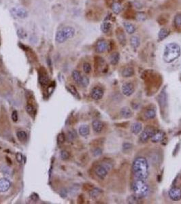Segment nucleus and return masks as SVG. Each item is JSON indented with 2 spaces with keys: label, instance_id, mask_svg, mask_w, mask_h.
<instances>
[{
  "label": "nucleus",
  "instance_id": "f257e3e1",
  "mask_svg": "<svg viewBox=\"0 0 181 204\" xmlns=\"http://www.w3.org/2000/svg\"><path fill=\"white\" fill-rule=\"evenodd\" d=\"M132 170L136 179L146 181L149 174V166L147 160L142 157H137L133 162Z\"/></svg>",
  "mask_w": 181,
  "mask_h": 204
},
{
  "label": "nucleus",
  "instance_id": "f03ea898",
  "mask_svg": "<svg viewBox=\"0 0 181 204\" xmlns=\"http://www.w3.org/2000/svg\"><path fill=\"white\" fill-rule=\"evenodd\" d=\"M181 49L180 46L176 43L172 42L167 44L165 47L163 59L165 62L170 63L180 56Z\"/></svg>",
  "mask_w": 181,
  "mask_h": 204
},
{
  "label": "nucleus",
  "instance_id": "7ed1b4c3",
  "mask_svg": "<svg viewBox=\"0 0 181 204\" xmlns=\"http://www.w3.org/2000/svg\"><path fill=\"white\" fill-rule=\"evenodd\" d=\"M132 189L134 195L140 199L147 196L149 193V187L148 184L146 183L145 180L140 179H136L134 180L132 183Z\"/></svg>",
  "mask_w": 181,
  "mask_h": 204
},
{
  "label": "nucleus",
  "instance_id": "20e7f679",
  "mask_svg": "<svg viewBox=\"0 0 181 204\" xmlns=\"http://www.w3.org/2000/svg\"><path fill=\"white\" fill-rule=\"evenodd\" d=\"M75 35V29L74 27L67 26L59 30L55 35V40L58 44H63L68 39L72 38Z\"/></svg>",
  "mask_w": 181,
  "mask_h": 204
},
{
  "label": "nucleus",
  "instance_id": "39448f33",
  "mask_svg": "<svg viewBox=\"0 0 181 204\" xmlns=\"http://www.w3.org/2000/svg\"><path fill=\"white\" fill-rule=\"evenodd\" d=\"M156 129L153 127L148 126L144 129L140 135V140L142 142H146L155 133Z\"/></svg>",
  "mask_w": 181,
  "mask_h": 204
},
{
  "label": "nucleus",
  "instance_id": "423d86ee",
  "mask_svg": "<svg viewBox=\"0 0 181 204\" xmlns=\"http://www.w3.org/2000/svg\"><path fill=\"white\" fill-rule=\"evenodd\" d=\"M10 12L14 17L19 19H23L28 17V12L23 8H13L11 9Z\"/></svg>",
  "mask_w": 181,
  "mask_h": 204
},
{
  "label": "nucleus",
  "instance_id": "0eeeda50",
  "mask_svg": "<svg viewBox=\"0 0 181 204\" xmlns=\"http://www.w3.org/2000/svg\"><path fill=\"white\" fill-rule=\"evenodd\" d=\"M170 198L174 201L181 199V189L178 187H173L170 189L168 192Z\"/></svg>",
  "mask_w": 181,
  "mask_h": 204
},
{
  "label": "nucleus",
  "instance_id": "6e6552de",
  "mask_svg": "<svg viewBox=\"0 0 181 204\" xmlns=\"http://www.w3.org/2000/svg\"><path fill=\"white\" fill-rule=\"evenodd\" d=\"M134 91H135L134 86L131 82H125L122 86V93L125 96H131L134 93Z\"/></svg>",
  "mask_w": 181,
  "mask_h": 204
},
{
  "label": "nucleus",
  "instance_id": "1a4fd4ad",
  "mask_svg": "<svg viewBox=\"0 0 181 204\" xmlns=\"http://www.w3.org/2000/svg\"><path fill=\"white\" fill-rule=\"evenodd\" d=\"M95 173L101 179H104L108 174V169L103 165H99L95 168Z\"/></svg>",
  "mask_w": 181,
  "mask_h": 204
},
{
  "label": "nucleus",
  "instance_id": "9d476101",
  "mask_svg": "<svg viewBox=\"0 0 181 204\" xmlns=\"http://www.w3.org/2000/svg\"><path fill=\"white\" fill-rule=\"evenodd\" d=\"M104 95V91L100 87H94L91 90V96L94 100H100L102 98Z\"/></svg>",
  "mask_w": 181,
  "mask_h": 204
},
{
  "label": "nucleus",
  "instance_id": "9b49d317",
  "mask_svg": "<svg viewBox=\"0 0 181 204\" xmlns=\"http://www.w3.org/2000/svg\"><path fill=\"white\" fill-rule=\"evenodd\" d=\"M11 187V183L8 179H0V193H4L8 191Z\"/></svg>",
  "mask_w": 181,
  "mask_h": 204
},
{
  "label": "nucleus",
  "instance_id": "f8f14e48",
  "mask_svg": "<svg viewBox=\"0 0 181 204\" xmlns=\"http://www.w3.org/2000/svg\"><path fill=\"white\" fill-rule=\"evenodd\" d=\"M165 137V133L164 132H163L162 131H157L156 130L155 133H154V135L152 136L151 141L153 142L157 143V142H160L163 139H164Z\"/></svg>",
  "mask_w": 181,
  "mask_h": 204
},
{
  "label": "nucleus",
  "instance_id": "ddd939ff",
  "mask_svg": "<svg viewBox=\"0 0 181 204\" xmlns=\"http://www.w3.org/2000/svg\"><path fill=\"white\" fill-rule=\"evenodd\" d=\"M92 127L93 129L96 133H101L102 129H103L104 124L102 121H99V120H95L92 123Z\"/></svg>",
  "mask_w": 181,
  "mask_h": 204
},
{
  "label": "nucleus",
  "instance_id": "4468645a",
  "mask_svg": "<svg viewBox=\"0 0 181 204\" xmlns=\"http://www.w3.org/2000/svg\"><path fill=\"white\" fill-rule=\"evenodd\" d=\"M108 48V44L105 41L100 40L96 45V52L98 53H104Z\"/></svg>",
  "mask_w": 181,
  "mask_h": 204
},
{
  "label": "nucleus",
  "instance_id": "2eb2a0df",
  "mask_svg": "<svg viewBox=\"0 0 181 204\" xmlns=\"http://www.w3.org/2000/svg\"><path fill=\"white\" fill-rule=\"evenodd\" d=\"M121 115L125 119H130L133 115L132 111L128 107H123L121 110Z\"/></svg>",
  "mask_w": 181,
  "mask_h": 204
},
{
  "label": "nucleus",
  "instance_id": "dca6fc26",
  "mask_svg": "<svg viewBox=\"0 0 181 204\" xmlns=\"http://www.w3.org/2000/svg\"><path fill=\"white\" fill-rule=\"evenodd\" d=\"M116 37H117L118 40L119 42L121 43V44H123V45H125V43H126V39H125V35L124 33H123V30L121 29H118L116 30Z\"/></svg>",
  "mask_w": 181,
  "mask_h": 204
},
{
  "label": "nucleus",
  "instance_id": "f3484780",
  "mask_svg": "<svg viewBox=\"0 0 181 204\" xmlns=\"http://www.w3.org/2000/svg\"><path fill=\"white\" fill-rule=\"evenodd\" d=\"M132 132L135 135H138L142 130V125L140 123H135L132 125Z\"/></svg>",
  "mask_w": 181,
  "mask_h": 204
},
{
  "label": "nucleus",
  "instance_id": "a211bd4d",
  "mask_svg": "<svg viewBox=\"0 0 181 204\" xmlns=\"http://www.w3.org/2000/svg\"><path fill=\"white\" fill-rule=\"evenodd\" d=\"M79 133L82 136H87L90 133V128L87 125H82L79 127Z\"/></svg>",
  "mask_w": 181,
  "mask_h": 204
},
{
  "label": "nucleus",
  "instance_id": "6ab92c4d",
  "mask_svg": "<svg viewBox=\"0 0 181 204\" xmlns=\"http://www.w3.org/2000/svg\"><path fill=\"white\" fill-rule=\"evenodd\" d=\"M39 82H40V85L42 86V87H45V86H47L50 82L49 78H48V76L45 74H40V76H39Z\"/></svg>",
  "mask_w": 181,
  "mask_h": 204
},
{
  "label": "nucleus",
  "instance_id": "aec40b11",
  "mask_svg": "<svg viewBox=\"0 0 181 204\" xmlns=\"http://www.w3.org/2000/svg\"><path fill=\"white\" fill-rule=\"evenodd\" d=\"M123 25L125 29V31L129 34H133L136 31V27L132 23L128 22H125L123 23Z\"/></svg>",
  "mask_w": 181,
  "mask_h": 204
},
{
  "label": "nucleus",
  "instance_id": "412c9836",
  "mask_svg": "<svg viewBox=\"0 0 181 204\" xmlns=\"http://www.w3.org/2000/svg\"><path fill=\"white\" fill-rule=\"evenodd\" d=\"M134 74V69L132 67H128L125 68L123 71H122V76L124 78H130Z\"/></svg>",
  "mask_w": 181,
  "mask_h": 204
},
{
  "label": "nucleus",
  "instance_id": "4be33fe9",
  "mask_svg": "<svg viewBox=\"0 0 181 204\" xmlns=\"http://www.w3.org/2000/svg\"><path fill=\"white\" fill-rule=\"evenodd\" d=\"M130 44H131V46H132V47L134 48V49H136V48H138L140 46V41L139 37L138 36H135V35L131 37Z\"/></svg>",
  "mask_w": 181,
  "mask_h": 204
},
{
  "label": "nucleus",
  "instance_id": "5701e85b",
  "mask_svg": "<svg viewBox=\"0 0 181 204\" xmlns=\"http://www.w3.org/2000/svg\"><path fill=\"white\" fill-rule=\"evenodd\" d=\"M72 78L73 79L75 82H76L77 84H78V85H80V83H81V80L82 78V76L80 74V71H77V70H74L72 72Z\"/></svg>",
  "mask_w": 181,
  "mask_h": 204
},
{
  "label": "nucleus",
  "instance_id": "b1692460",
  "mask_svg": "<svg viewBox=\"0 0 181 204\" xmlns=\"http://www.w3.org/2000/svg\"><path fill=\"white\" fill-rule=\"evenodd\" d=\"M120 59V55L118 53H114L110 55V61L112 65H116L119 61Z\"/></svg>",
  "mask_w": 181,
  "mask_h": 204
},
{
  "label": "nucleus",
  "instance_id": "393cba45",
  "mask_svg": "<svg viewBox=\"0 0 181 204\" xmlns=\"http://www.w3.org/2000/svg\"><path fill=\"white\" fill-rule=\"evenodd\" d=\"M144 116L146 119H153L156 116V111L154 109H148L145 112Z\"/></svg>",
  "mask_w": 181,
  "mask_h": 204
},
{
  "label": "nucleus",
  "instance_id": "a878e982",
  "mask_svg": "<svg viewBox=\"0 0 181 204\" xmlns=\"http://www.w3.org/2000/svg\"><path fill=\"white\" fill-rule=\"evenodd\" d=\"M170 34V31H168L167 29L166 28H163L159 31V34H158V37L159 40H164V38H166V37L168 36Z\"/></svg>",
  "mask_w": 181,
  "mask_h": 204
},
{
  "label": "nucleus",
  "instance_id": "bb28decb",
  "mask_svg": "<svg viewBox=\"0 0 181 204\" xmlns=\"http://www.w3.org/2000/svg\"><path fill=\"white\" fill-rule=\"evenodd\" d=\"M17 137L20 142H25L27 139V135L24 131H19L17 133Z\"/></svg>",
  "mask_w": 181,
  "mask_h": 204
},
{
  "label": "nucleus",
  "instance_id": "cd10ccee",
  "mask_svg": "<svg viewBox=\"0 0 181 204\" xmlns=\"http://www.w3.org/2000/svg\"><path fill=\"white\" fill-rule=\"evenodd\" d=\"M102 190H100L99 189H97V188H95V189H93L90 191L89 193V195H90L91 198L96 199L98 197L100 196V195L102 193Z\"/></svg>",
  "mask_w": 181,
  "mask_h": 204
},
{
  "label": "nucleus",
  "instance_id": "c85d7f7f",
  "mask_svg": "<svg viewBox=\"0 0 181 204\" xmlns=\"http://www.w3.org/2000/svg\"><path fill=\"white\" fill-rule=\"evenodd\" d=\"M141 199L136 196V195H131L128 197V203H140Z\"/></svg>",
  "mask_w": 181,
  "mask_h": 204
},
{
  "label": "nucleus",
  "instance_id": "c756f323",
  "mask_svg": "<svg viewBox=\"0 0 181 204\" xmlns=\"http://www.w3.org/2000/svg\"><path fill=\"white\" fill-rule=\"evenodd\" d=\"M112 9L115 14H119L122 10L121 5L119 2H114L112 6Z\"/></svg>",
  "mask_w": 181,
  "mask_h": 204
},
{
  "label": "nucleus",
  "instance_id": "7c9ffc66",
  "mask_svg": "<svg viewBox=\"0 0 181 204\" xmlns=\"http://www.w3.org/2000/svg\"><path fill=\"white\" fill-rule=\"evenodd\" d=\"M111 28V24L108 22H104L102 23L101 25V30L102 32H104V33H106L110 31Z\"/></svg>",
  "mask_w": 181,
  "mask_h": 204
},
{
  "label": "nucleus",
  "instance_id": "2f4dec72",
  "mask_svg": "<svg viewBox=\"0 0 181 204\" xmlns=\"http://www.w3.org/2000/svg\"><path fill=\"white\" fill-rule=\"evenodd\" d=\"M25 110H26V112L31 116H35V113H36V111H35V108H34L33 105H31L30 104H28L26 105Z\"/></svg>",
  "mask_w": 181,
  "mask_h": 204
},
{
  "label": "nucleus",
  "instance_id": "473e14b6",
  "mask_svg": "<svg viewBox=\"0 0 181 204\" xmlns=\"http://www.w3.org/2000/svg\"><path fill=\"white\" fill-rule=\"evenodd\" d=\"M67 89H68V90H69V92H70L73 95L76 97H78V98H80V95H79V94H78V91L76 90V87H75L74 86H73V85L68 86Z\"/></svg>",
  "mask_w": 181,
  "mask_h": 204
},
{
  "label": "nucleus",
  "instance_id": "72a5a7b5",
  "mask_svg": "<svg viewBox=\"0 0 181 204\" xmlns=\"http://www.w3.org/2000/svg\"><path fill=\"white\" fill-rule=\"evenodd\" d=\"M77 133L74 130L69 131L67 133V139L69 141H73L76 138Z\"/></svg>",
  "mask_w": 181,
  "mask_h": 204
},
{
  "label": "nucleus",
  "instance_id": "f704fd0d",
  "mask_svg": "<svg viewBox=\"0 0 181 204\" xmlns=\"http://www.w3.org/2000/svg\"><path fill=\"white\" fill-rule=\"evenodd\" d=\"M17 35L18 36H19L20 38L22 39H25V37L27 36V34L26 31H25L23 29H19L17 30Z\"/></svg>",
  "mask_w": 181,
  "mask_h": 204
},
{
  "label": "nucleus",
  "instance_id": "c9c22d12",
  "mask_svg": "<svg viewBox=\"0 0 181 204\" xmlns=\"http://www.w3.org/2000/svg\"><path fill=\"white\" fill-rule=\"evenodd\" d=\"M174 24L177 27H181V14H177L174 19Z\"/></svg>",
  "mask_w": 181,
  "mask_h": 204
},
{
  "label": "nucleus",
  "instance_id": "e433bc0d",
  "mask_svg": "<svg viewBox=\"0 0 181 204\" xmlns=\"http://www.w3.org/2000/svg\"><path fill=\"white\" fill-rule=\"evenodd\" d=\"M89 84V78L87 76H82V78L81 80V83H80V85L82 86L83 87H87Z\"/></svg>",
  "mask_w": 181,
  "mask_h": 204
},
{
  "label": "nucleus",
  "instance_id": "4c0bfd02",
  "mask_svg": "<svg viewBox=\"0 0 181 204\" xmlns=\"http://www.w3.org/2000/svg\"><path fill=\"white\" fill-rule=\"evenodd\" d=\"M60 155H61V158L63 160H67V159L69 158V154L67 150H61V151Z\"/></svg>",
  "mask_w": 181,
  "mask_h": 204
},
{
  "label": "nucleus",
  "instance_id": "58836bf2",
  "mask_svg": "<svg viewBox=\"0 0 181 204\" xmlns=\"http://www.w3.org/2000/svg\"><path fill=\"white\" fill-rule=\"evenodd\" d=\"M83 69L86 74H89L91 71V66L90 63H85L83 65Z\"/></svg>",
  "mask_w": 181,
  "mask_h": 204
},
{
  "label": "nucleus",
  "instance_id": "ea45409f",
  "mask_svg": "<svg viewBox=\"0 0 181 204\" xmlns=\"http://www.w3.org/2000/svg\"><path fill=\"white\" fill-rule=\"evenodd\" d=\"M65 135H64L63 133H61L59 134L58 137H57V140H58L59 143H60V144H62V143H63L65 142Z\"/></svg>",
  "mask_w": 181,
  "mask_h": 204
},
{
  "label": "nucleus",
  "instance_id": "a19ab883",
  "mask_svg": "<svg viewBox=\"0 0 181 204\" xmlns=\"http://www.w3.org/2000/svg\"><path fill=\"white\" fill-rule=\"evenodd\" d=\"M12 119L14 122H17L19 119V116H18V112L17 110H14L12 113Z\"/></svg>",
  "mask_w": 181,
  "mask_h": 204
},
{
  "label": "nucleus",
  "instance_id": "79ce46f5",
  "mask_svg": "<svg viewBox=\"0 0 181 204\" xmlns=\"http://www.w3.org/2000/svg\"><path fill=\"white\" fill-rule=\"evenodd\" d=\"M137 20L139 21H144L146 20V15L143 13H138L137 15Z\"/></svg>",
  "mask_w": 181,
  "mask_h": 204
},
{
  "label": "nucleus",
  "instance_id": "37998d69",
  "mask_svg": "<svg viewBox=\"0 0 181 204\" xmlns=\"http://www.w3.org/2000/svg\"><path fill=\"white\" fill-rule=\"evenodd\" d=\"M16 159H17V161L19 163H22L23 157V155L21 153H17V155H16Z\"/></svg>",
  "mask_w": 181,
  "mask_h": 204
},
{
  "label": "nucleus",
  "instance_id": "c03bdc74",
  "mask_svg": "<svg viewBox=\"0 0 181 204\" xmlns=\"http://www.w3.org/2000/svg\"><path fill=\"white\" fill-rule=\"evenodd\" d=\"M60 195L63 198L66 197L67 195V191H66L65 189H62V190L60 191Z\"/></svg>",
  "mask_w": 181,
  "mask_h": 204
},
{
  "label": "nucleus",
  "instance_id": "a18cd8bd",
  "mask_svg": "<svg viewBox=\"0 0 181 204\" xmlns=\"http://www.w3.org/2000/svg\"><path fill=\"white\" fill-rule=\"evenodd\" d=\"M94 155L95 156H99V155H102V150L100 149V148H97L94 150Z\"/></svg>",
  "mask_w": 181,
  "mask_h": 204
},
{
  "label": "nucleus",
  "instance_id": "49530a36",
  "mask_svg": "<svg viewBox=\"0 0 181 204\" xmlns=\"http://www.w3.org/2000/svg\"><path fill=\"white\" fill-rule=\"evenodd\" d=\"M31 199L33 201H37L38 199V195L35 194V193H33L31 196Z\"/></svg>",
  "mask_w": 181,
  "mask_h": 204
},
{
  "label": "nucleus",
  "instance_id": "de8ad7c7",
  "mask_svg": "<svg viewBox=\"0 0 181 204\" xmlns=\"http://www.w3.org/2000/svg\"><path fill=\"white\" fill-rule=\"evenodd\" d=\"M6 160H7V161H8V163H10V164H11V163H12V161H11V160H10V159H8V157H6Z\"/></svg>",
  "mask_w": 181,
  "mask_h": 204
},
{
  "label": "nucleus",
  "instance_id": "09e8293b",
  "mask_svg": "<svg viewBox=\"0 0 181 204\" xmlns=\"http://www.w3.org/2000/svg\"><path fill=\"white\" fill-rule=\"evenodd\" d=\"M0 81H1V80H0Z\"/></svg>",
  "mask_w": 181,
  "mask_h": 204
}]
</instances>
